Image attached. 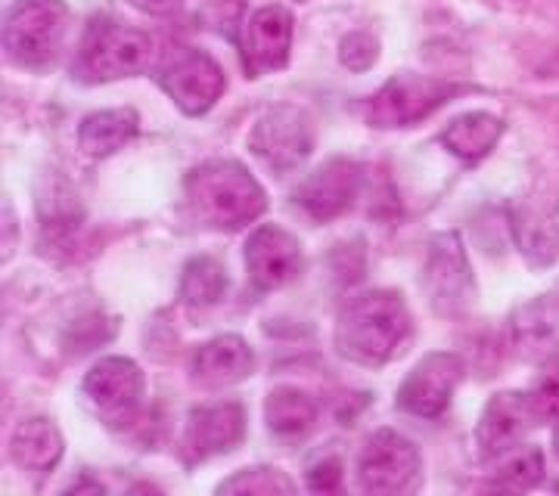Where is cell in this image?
<instances>
[{
    "mask_svg": "<svg viewBox=\"0 0 559 496\" xmlns=\"http://www.w3.org/2000/svg\"><path fill=\"white\" fill-rule=\"evenodd\" d=\"M183 198L193 220L221 233H237L255 223L267 208L264 186L234 159L197 165L183 180Z\"/></svg>",
    "mask_w": 559,
    "mask_h": 496,
    "instance_id": "2",
    "label": "cell"
},
{
    "mask_svg": "<svg viewBox=\"0 0 559 496\" xmlns=\"http://www.w3.org/2000/svg\"><path fill=\"white\" fill-rule=\"evenodd\" d=\"M540 475H544V457H540V450L528 447L522 453H513L500 465L495 484L503 487V491H532L540 481Z\"/></svg>",
    "mask_w": 559,
    "mask_h": 496,
    "instance_id": "26",
    "label": "cell"
},
{
    "mask_svg": "<svg viewBox=\"0 0 559 496\" xmlns=\"http://www.w3.org/2000/svg\"><path fill=\"white\" fill-rule=\"evenodd\" d=\"M249 149L274 174H293L314 153V119L293 102L271 106L252 124Z\"/></svg>",
    "mask_w": 559,
    "mask_h": 496,
    "instance_id": "6",
    "label": "cell"
},
{
    "mask_svg": "<svg viewBox=\"0 0 559 496\" xmlns=\"http://www.w3.org/2000/svg\"><path fill=\"white\" fill-rule=\"evenodd\" d=\"M305 481L314 494H333L342 484V459L336 453H320L318 459L308 462Z\"/></svg>",
    "mask_w": 559,
    "mask_h": 496,
    "instance_id": "29",
    "label": "cell"
},
{
    "mask_svg": "<svg viewBox=\"0 0 559 496\" xmlns=\"http://www.w3.org/2000/svg\"><path fill=\"white\" fill-rule=\"evenodd\" d=\"M305 252L301 242L277 223H261L246 239V277L255 292H277L301 277Z\"/></svg>",
    "mask_w": 559,
    "mask_h": 496,
    "instance_id": "13",
    "label": "cell"
},
{
    "mask_svg": "<svg viewBox=\"0 0 559 496\" xmlns=\"http://www.w3.org/2000/svg\"><path fill=\"white\" fill-rule=\"evenodd\" d=\"M218 494H296V484L280 469L255 465V469H240L237 475L221 481Z\"/></svg>",
    "mask_w": 559,
    "mask_h": 496,
    "instance_id": "25",
    "label": "cell"
},
{
    "mask_svg": "<svg viewBox=\"0 0 559 496\" xmlns=\"http://www.w3.org/2000/svg\"><path fill=\"white\" fill-rule=\"evenodd\" d=\"M156 84L183 116L200 119L215 109L227 90V75L205 50L178 47L156 65Z\"/></svg>",
    "mask_w": 559,
    "mask_h": 496,
    "instance_id": "7",
    "label": "cell"
},
{
    "mask_svg": "<svg viewBox=\"0 0 559 496\" xmlns=\"http://www.w3.org/2000/svg\"><path fill=\"white\" fill-rule=\"evenodd\" d=\"M411 332L414 326L404 295L392 289H370L342 304L333 341L345 360L380 370L404 354Z\"/></svg>",
    "mask_w": 559,
    "mask_h": 496,
    "instance_id": "1",
    "label": "cell"
},
{
    "mask_svg": "<svg viewBox=\"0 0 559 496\" xmlns=\"http://www.w3.org/2000/svg\"><path fill=\"white\" fill-rule=\"evenodd\" d=\"M532 407H535V413L540 416V422H557L559 419V360H550L547 363V370L535 378V385H532Z\"/></svg>",
    "mask_w": 559,
    "mask_h": 496,
    "instance_id": "28",
    "label": "cell"
},
{
    "mask_svg": "<svg viewBox=\"0 0 559 496\" xmlns=\"http://www.w3.org/2000/svg\"><path fill=\"white\" fill-rule=\"evenodd\" d=\"M255 373V351L234 332L209 338L190 358V376L200 388H230Z\"/></svg>",
    "mask_w": 559,
    "mask_h": 496,
    "instance_id": "17",
    "label": "cell"
},
{
    "mask_svg": "<svg viewBox=\"0 0 559 496\" xmlns=\"http://www.w3.org/2000/svg\"><path fill=\"white\" fill-rule=\"evenodd\" d=\"M513 344L528 358H547L559 351V304L557 301H532L520 307L510 319Z\"/></svg>",
    "mask_w": 559,
    "mask_h": 496,
    "instance_id": "23",
    "label": "cell"
},
{
    "mask_svg": "<svg viewBox=\"0 0 559 496\" xmlns=\"http://www.w3.org/2000/svg\"><path fill=\"white\" fill-rule=\"evenodd\" d=\"M540 425V416L532 407L528 391H500L495 395L485 410H481L479 425H476V447L481 459L507 457L510 450H516L525 435Z\"/></svg>",
    "mask_w": 559,
    "mask_h": 496,
    "instance_id": "15",
    "label": "cell"
},
{
    "mask_svg": "<svg viewBox=\"0 0 559 496\" xmlns=\"http://www.w3.org/2000/svg\"><path fill=\"white\" fill-rule=\"evenodd\" d=\"M72 13L62 0H16L0 28L7 60L25 72H47L60 60Z\"/></svg>",
    "mask_w": 559,
    "mask_h": 496,
    "instance_id": "3",
    "label": "cell"
},
{
    "mask_svg": "<svg viewBox=\"0 0 559 496\" xmlns=\"http://www.w3.org/2000/svg\"><path fill=\"white\" fill-rule=\"evenodd\" d=\"M187 0H128V7H134L138 13H146V16H168L180 10Z\"/></svg>",
    "mask_w": 559,
    "mask_h": 496,
    "instance_id": "30",
    "label": "cell"
},
{
    "mask_svg": "<svg viewBox=\"0 0 559 496\" xmlns=\"http://www.w3.org/2000/svg\"><path fill=\"white\" fill-rule=\"evenodd\" d=\"M62 453H66V440L50 419H25L10 437V459L22 472L47 475L60 465Z\"/></svg>",
    "mask_w": 559,
    "mask_h": 496,
    "instance_id": "20",
    "label": "cell"
},
{
    "mask_svg": "<svg viewBox=\"0 0 559 496\" xmlns=\"http://www.w3.org/2000/svg\"><path fill=\"white\" fill-rule=\"evenodd\" d=\"M360 193V168L348 159H330L296 190L299 208L318 223H330L345 215Z\"/></svg>",
    "mask_w": 559,
    "mask_h": 496,
    "instance_id": "16",
    "label": "cell"
},
{
    "mask_svg": "<svg viewBox=\"0 0 559 496\" xmlns=\"http://www.w3.org/2000/svg\"><path fill=\"white\" fill-rule=\"evenodd\" d=\"M423 481L417 444L395 428H380L358 457V484L364 494H414Z\"/></svg>",
    "mask_w": 559,
    "mask_h": 496,
    "instance_id": "8",
    "label": "cell"
},
{
    "mask_svg": "<svg viewBox=\"0 0 559 496\" xmlns=\"http://www.w3.org/2000/svg\"><path fill=\"white\" fill-rule=\"evenodd\" d=\"M84 487H87V491H100V494H103L100 481H87V477H84V481H79V484H72L69 491H75V494H79V491H84Z\"/></svg>",
    "mask_w": 559,
    "mask_h": 496,
    "instance_id": "31",
    "label": "cell"
},
{
    "mask_svg": "<svg viewBox=\"0 0 559 496\" xmlns=\"http://www.w3.org/2000/svg\"><path fill=\"white\" fill-rule=\"evenodd\" d=\"M140 134V116L131 106L100 109L84 116L79 124V146L91 159H106L124 149Z\"/></svg>",
    "mask_w": 559,
    "mask_h": 496,
    "instance_id": "21",
    "label": "cell"
},
{
    "mask_svg": "<svg viewBox=\"0 0 559 496\" xmlns=\"http://www.w3.org/2000/svg\"><path fill=\"white\" fill-rule=\"evenodd\" d=\"M180 301L193 311L215 307L227 295V270L212 255H197L183 264L180 270Z\"/></svg>",
    "mask_w": 559,
    "mask_h": 496,
    "instance_id": "24",
    "label": "cell"
},
{
    "mask_svg": "<svg viewBox=\"0 0 559 496\" xmlns=\"http://www.w3.org/2000/svg\"><path fill=\"white\" fill-rule=\"evenodd\" d=\"M156 65L153 35L128 28L116 20H94L87 25L75 60V78L87 84H106L143 75Z\"/></svg>",
    "mask_w": 559,
    "mask_h": 496,
    "instance_id": "4",
    "label": "cell"
},
{
    "mask_svg": "<svg viewBox=\"0 0 559 496\" xmlns=\"http://www.w3.org/2000/svg\"><path fill=\"white\" fill-rule=\"evenodd\" d=\"M503 128L507 124L495 112H463L457 119L448 121V128L441 131V143L451 156L476 165L498 146Z\"/></svg>",
    "mask_w": 559,
    "mask_h": 496,
    "instance_id": "22",
    "label": "cell"
},
{
    "mask_svg": "<svg viewBox=\"0 0 559 496\" xmlns=\"http://www.w3.org/2000/svg\"><path fill=\"white\" fill-rule=\"evenodd\" d=\"M320 407L308 391L296 385H280L264 400V422L267 432L283 440V444H299L314 432L318 425Z\"/></svg>",
    "mask_w": 559,
    "mask_h": 496,
    "instance_id": "19",
    "label": "cell"
},
{
    "mask_svg": "<svg viewBox=\"0 0 559 496\" xmlns=\"http://www.w3.org/2000/svg\"><path fill=\"white\" fill-rule=\"evenodd\" d=\"M554 453L559 457V419H557V428H554Z\"/></svg>",
    "mask_w": 559,
    "mask_h": 496,
    "instance_id": "32",
    "label": "cell"
},
{
    "mask_svg": "<svg viewBox=\"0 0 559 496\" xmlns=\"http://www.w3.org/2000/svg\"><path fill=\"white\" fill-rule=\"evenodd\" d=\"M463 378V360L454 351H432L407 373L399 388V410L417 419H439L448 413Z\"/></svg>",
    "mask_w": 559,
    "mask_h": 496,
    "instance_id": "12",
    "label": "cell"
},
{
    "mask_svg": "<svg viewBox=\"0 0 559 496\" xmlns=\"http://www.w3.org/2000/svg\"><path fill=\"white\" fill-rule=\"evenodd\" d=\"M146 378L131 358H103L81 382V397L91 413L109 428H124L138 416Z\"/></svg>",
    "mask_w": 559,
    "mask_h": 496,
    "instance_id": "9",
    "label": "cell"
},
{
    "mask_svg": "<svg viewBox=\"0 0 559 496\" xmlns=\"http://www.w3.org/2000/svg\"><path fill=\"white\" fill-rule=\"evenodd\" d=\"M466 94L463 84L441 78H423V75H399L382 84L373 97L367 99V121L380 131L392 128H414L441 106L454 102Z\"/></svg>",
    "mask_w": 559,
    "mask_h": 496,
    "instance_id": "5",
    "label": "cell"
},
{
    "mask_svg": "<svg viewBox=\"0 0 559 496\" xmlns=\"http://www.w3.org/2000/svg\"><path fill=\"white\" fill-rule=\"evenodd\" d=\"M296 22L293 13L280 3L261 7L240 28V60L249 78H264L286 69L293 53Z\"/></svg>",
    "mask_w": 559,
    "mask_h": 496,
    "instance_id": "11",
    "label": "cell"
},
{
    "mask_svg": "<svg viewBox=\"0 0 559 496\" xmlns=\"http://www.w3.org/2000/svg\"><path fill=\"white\" fill-rule=\"evenodd\" d=\"M423 289L441 317H460L476 301V279L466 258L463 239L457 233H441L429 242V255L423 267Z\"/></svg>",
    "mask_w": 559,
    "mask_h": 496,
    "instance_id": "10",
    "label": "cell"
},
{
    "mask_svg": "<svg viewBox=\"0 0 559 496\" xmlns=\"http://www.w3.org/2000/svg\"><path fill=\"white\" fill-rule=\"evenodd\" d=\"M510 230L520 252L535 267L559 258V205L554 198H522L510 211Z\"/></svg>",
    "mask_w": 559,
    "mask_h": 496,
    "instance_id": "18",
    "label": "cell"
},
{
    "mask_svg": "<svg viewBox=\"0 0 559 496\" xmlns=\"http://www.w3.org/2000/svg\"><path fill=\"white\" fill-rule=\"evenodd\" d=\"M246 437V410L237 400H218V403H202L193 407L183 428V457L190 462L234 453Z\"/></svg>",
    "mask_w": 559,
    "mask_h": 496,
    "instance_id": "14",
    "label": "cell"
},
{
    "mask_svg": "<svg viewBox=\"0 0 559 496\" xmlns=\"http://www.w3.org/2000/svg\"><path fill=\"white\" fill-rule=\"evenodd\" d=\"M380 60V40L367 32H352L340 44V62L348 72H367Z\"/></svg>",
    "mask_w": 559,
    "mask_h": 496,
    "instance_id": "27",
    "label": "cell"
}]
</instances>
